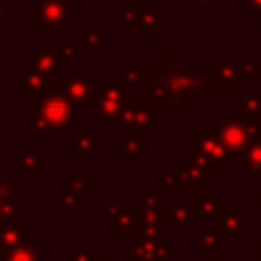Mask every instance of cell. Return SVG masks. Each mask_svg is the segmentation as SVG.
I'll return each instance as SVG.
<instances>
[{
	"mask_svg": "<svg viewBox=\"0 0 261 261\" xmlns=\"http://www.w3.org/2000/svg\"><path fill=\"white\" fill-rule=\"evenodd\" d=\"M214 128L200 126V130L190 139V151H192V163H196L204 171H230L234 157L226 151V147L220 143Z\"/></svg>",
	"mask_w": 261,
	"mask_h": 261,
	"instance_id": "1",
	"label": "cell"
},
{
	"mask_svg": "<svg viewBox=\"0 0 261 261\" xmlns=\"http://www.w3.org/2000/svg\"><path fill=\"white\" fill-rule=\"evenodd\" d=\"M255 126H259V122L253 118H245V120H241V118H216L214 133L237 161L243 155V151L247 149V145L259 137L257 130H249Z\"/></svg>",
	"mask_w": 261,
	"mask_h": 261,
	"instance_id": "2",
	"label": "cell"
},
{
	"mask_svg": "<svg viewBox=\"0 0 261 261\" xmlns=\"http://www.w3.org/2000/svg\"><path fill=\"white\" fill-rule=\"evenodd\" d=\"M179 247L171 245L169 241L145 237V234H135L130 237V243L122 247V257L130 261H169L177 257Z\"/></svg>",
	"mask_w": 261,
	"mask_h": 261,
	"instance_id": "3",
	"label": "cell"
},
{
	"mask_svg": "<svg viewBox=\"0 0 261 261\" xmlns=\"http://www.w3.org/2000/svg\"><path fill=\"white\" fill-rule=\"evenodd\" d=\"M163 216L169 228H196V202L186 198H173L163 208Z\"/></svg>",
	"mask_w": 261,
	"mask_h": 261,
	"instance_id": "4",
	"label": "cell"
},
{
	"mask_svg": "<svg viewBox=\"0 0 261 261\" xmlns=\"http://www.w3.org/2000/svg\"><path fill=\"white\" fill-rule=\"evenodd\" d=\"M196 251L206 261H224V237L216 228L196 226Z\"/></svg>",
	"mask_w": 261,
	"mask_h": 261,
	"instance_id": "5",
	"label": "cell"
},
{
	"mask_svg": "<svg viewBox=\"0 0 261 261\" xmlns=\"http://www.w3.org/2000/svg\"><path fill=\"white\" fill-rule=\"evenodd\" d=\"M137 212H139V230H137L139 234L161 239V241H169V226L165 222L163 208H159V210L139 208Z\"/></svg>",
	"mask_w": 261,
	"mask_h": 261,
	"instance_id": "6",
	"label": "cell"
},
{
	"mask_svg": "<svg viewBox=\"0 0 261 261\" xmlns=\"http://www.w3.org/2000/svg\"><path fill=\"white\" fill-rule=\"evenodd\" d=\"M253 226V218L245 216V212L241 208H234V210H224L218 218H216V230L222 234V237H234V239H241L245 234L247 228Z\"/></svg>",
	"mask_w": 261,
	"mask_h": 261,
	"instance_id": "7",
	"label": "cell"
},
{
	"mask_svg": "<svg viewBox=\"0 0 261 261\" xmlns=\"http://www.w3.org/2000/svg\"><path fill=\"white\" fill-rule=\"evenodd\" d=\"M29 234H31V228H27L18 222L0 224V253H8V251H14V249L27 245Z\"/></svg>",
	"mask_w": 261,
	"mask_h": 261,
	"instance_id": "8",
	"label": "cell"
},
{
	"mask_svg": "<svg viewBox=\"0 0 261 261\" xmlns=\"http://www.w3.org/2000/svg\"><path fill=\"white\" fill-rule=\"evenodd\" d=\"M196 202V214L202 216V218H218L226 208H224V200L216 196L214 190H198V198L194 200Z\"/></svg>",
	"mask_w": 261,
	"mask_h": 261,
	"instance_id": "9",
	"label": "cell"
},
{
	"mask_svg": "<svg viewBox=\"0 0 261 261\" xmlns=\"http://www.w3.org/2000/svg\"><path fill=\"white\" fill-rule=\"evenodd\" d=\"M175 173L179 190H202L206 186V171L196 163H181Z\"/></svg>",
	"mask_w": 261,
	"mask_h": 261,
	"instance_id": "10",
	"label": "cell"
},
{
	"mask_svg": "<svg viewBox=\"0 0 261 261\" xmlns=\"http://www.w3.org/2000/svg\"><path fill=\"white\" fill-rule=\"evenodd\" d=\"M237 114L245 118H259L261 116V90H243L234 102Z\"/></svg>",
	"mask_w": 261,
	"mask_h": 261,
	"instance_id": "11",
	"label": "cell"
},
{
	"mask_svg": "<svg viewBox=\"0 0 261 261\" xmlns=\"http://www.w3.org/2000/svg\"><path fill=\"white\" fill-rule=\"evenodd\" d=\"M110 228H112L114 237H135L137 230H139V212L124 208L116 216V220L112 222Z\"/></svg>",
	"mask_w": 261,
	"mask_h": 261,
	"instance_id": "12",
	"label": "cell"
},
{
	"mask_svg": "<svg viewBox=\"0 0 261 261\" xmlns=\"http://www.w3.org/2000/svg\"><path fill=\"white\" fill-rule=\"evenodd\" d=\"M239 161H243V165L251 171L253 179H261V137L253 139L247 145V149L243 151Z\"/></svg>",
	"mask_w": 261,
	"mask_h": 261,
	"instance_id": "13",
	"label": "cell"
},
{
	"mask_svg": "<svg viewBox=\"0 0 261 261\" xmlns=\"http://www.w3.org/2000/svg\"><path fill=\"white\" fill-rule=\"evenodd\" d=\"M2 261H41V255H39V247L37 245H22L14 251H8V253H2Z\"/></svg>",
	"mask_w": 261,
	"mask_h": 261,
	"instance_id": "14",
	"label": "cell"
},
{
	"mask_svg": "<svg viewBox=\"0 0 261 261\" xmlns=\"http://www.w3.org/2000/svg\"><path fill=\"white\" fill-rule=\"evenodd\" d=\"M59 204L61 208L67 212V216H75L77 210H82L86 206V196L80 194V192H63L61 198H59Z\"/></svg>",
	"mask_w": 261,
	"mask_h": 261,
	"instance_id": "15",
	"label": "cell"
},
{
	"mask_svg": "<svg viewBox=\"0 0 261 261\" xmlns=\"http://www.w3.org/2000/svg\"><path fill=\"white\" fill-rule=\"evenodd\" d=\"M94 245H69L65 249V261H96Z\"/></svg>",
	"mask_w": 261,
	"mask_h": 261,
	"instance_id": "16",
	"label": "cell"
},
{
	"mask_svg": "<svg viewBox=\"0 0 261 261\" xmlns=\"http://www.w3.org/2000/svg\"><path fill=\"white\" fill-rule=\"evenodd\" d=\"M122 210H124L122 202H108V204L104 206V224L110 228V226H112V222L116 220V216H118Z\"/></svg>",
	"mask_w": 261,
	"mask_h": 261,
	"instance_id": "17",
	"label": "cell"
},
{
	"mask_svg": "<svg viewBox=\"0 0 261 261\" xmlns=\"http://www.w3.org/2000/svg\"><path fill=\"white\" fill-rule=\"evenodd\" d=\"M141 208H145V210H159V208H163V206H161V198H159V194L153 192V190L145 192L143 198H141Z\"/></svg>",
	"mask_w": 261,
	"mask_h": 261,
	"instance_id": "18",
	"label": "cell"
},
{
	"mask_svg": "<svg viewBox=\"0 0 261 261\" xmlns=\"http://www.w3.org/2000/svg\"><path fill=\"white\" fill-rule=\"evenodd\" d=\"M69 188H71V192H80V194H84L86 190H92L94 184L88 181L84 175H69Z\"/></svg>",
	"mask_w": 261,
	"mask_h": 261,
	"instance_id": "19",
	"label": "cell"
},
{
	"mask_svg": "<svg viewBox=\"0 0 261 261\" xmlns=\"http://www.w3.org/2000/svg\"><path fill=\"white\" fill-rule=\"evenodd\" d=\"M251 208H253V218H259V220H261V190L253 192Z\"/></svg>",
	"mask_w": 261,
	"mask_h": 261,
	"instance_id": "20",
	"label": "cell"
},
{
	"mask_svg": "<svg viewBox=\"0 0 261 261\" xmlns=\"http://www.w3.org/2000/svg\"><path fill=\"white\" fill-rule=\"evenodd\" d=\"M161 184H163V188H177V173L175 171L161 173Z\"/></svg>",
	"mask_w": 261,
	"mask_h": 261,
	"instance_id": "21",
	"label": "cell"
},
{
	"mask_svg": "<svg viewBox=\"0 0 261 261\" xmlns=\"http://www.w3.org/2000/svg\"><path fill=\"white\" fill-rule=\"evenodd\" d=\"M251 261H261V237H253L251 241Z\"/></svg>",
	"mask_w": 261,
	"mask_h": 261,
	"instance_id": "22",
	"label": "cell"
},
{
	"mask_svg": "<svg viewBox=\"0 0 261 261\" xmlns=\"http://www.w3.org/2000/svg\"><path fill=\"white\" fill-rule=\"evenodd\" d=\"M245 12H261V0H245Z\"/></svg>",
	"mask_w": 261,
	"mask_h": 261,
	"instance_id": "23",
	"label": "cell"
},
{
	"mask_svg": "<svg viewBox=\"0 0 261 261\" xmlns=\"http://www.w3.org/2000/svg\"><path fill=\"white\" fill-rule=\"evenodd\" d=\"M96 261H124L122 255H104V257H96Z\"/></svg>",
	"mask_w": 261,
	"mask_h": 261,
	"instance_id": "24",
	"label": "cell"
},
{
	"mask_svg": "<svg viewBox=\"0 0 261 261\" xmlns=\"http://www.w3.org/2000/svg\"><path fill=\"white\" fill-rule=\"evenodd\" d=\"M171 4H177V2H181V4H188V2H198V4H210V2H214V0H169Z\"/></svg>",
	"mask_w": 261,
	"mask_h": 261,
	"instance_id": "25",
	"label": "cell"
},
{
	"mask_svg": "<svg viewBox=\"0 0 261 261\" xmlns=\"http://www.w3.org/2000/svg\"><path fill=\"white\" fill-rule=\"evenodd\" d=\"M0 261H2V253H0Z\"/></svg>",
	"mask_w": 261,
	"mask_h": 261,
	"instance_id": "26",
	"label": "cell"
}]
</instances>
